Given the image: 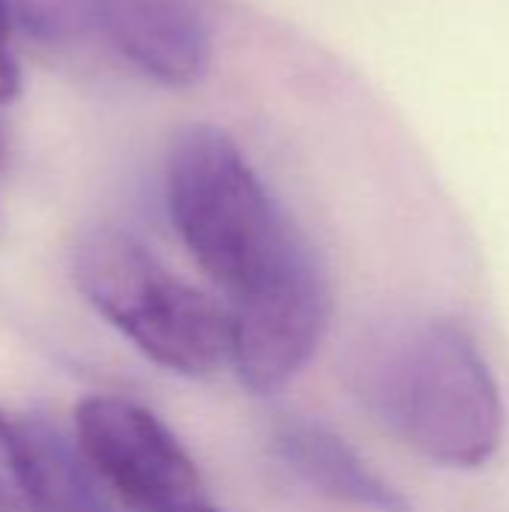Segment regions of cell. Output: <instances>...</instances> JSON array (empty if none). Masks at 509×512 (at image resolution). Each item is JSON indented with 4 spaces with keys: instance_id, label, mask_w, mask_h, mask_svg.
Masks as SVG:
<instances>
[{
    "instance_id": "ba28073f",
    "label": "cell",
    "mask_w": 509,
    "mask_h": 512,
    "mask_svg": "<svg viewBox=\"0 0 509 512\" xmlns=\"http://www.w3.org/2000/svg\"><path fill=\"white\" fill-rule=\"evenodd\" d=\"M0 512H45L36 438L0 411Z\"/></svg>"
},
{
    "instance_id": "3957f363",
    "label": "cell",
    "mask_w": 509,
    "mask_h": 512,
    "mask_svg": "<svg viewBox=\"0 0 509 512\" xmlns=\"http://www.w3.org/2000/svg\"><path fill=\"white\" fill-rule=\"evenodd\" d=\"M84 300L156 366L204 378L231 363L225 306L165 270L147 246L120 228H93L72 255Z\"/></svg>"
},
{
    "instance_id": "5b68a950",
    "label": "cell",
    "mask_w": 509,
    "mask_h": 512,
    "mask_svg": "<svg viewBox=\"0 0 509 512\" xmlns=\"http://www.w3.org/2000/svg\"><path fill=\"white\" fill-rule=\"evenodd\" d=\"M231 366L252 393L285 387L315 354L330 321V285L315 267L261 297L228 306Z\"/></svg>"
},
{
    "instance_id": "8992f818",
    "label": "cell",
    "mask_w": 509,
    "mask_h": 512,
    "mask_svg": "<svg viewBox=\"0 0 509 512\" xmlns=\"http://www.w3.org/2000/svg\"><path fill=\"white\" fill-rule=\"evenodd\" d=\"M111 48L165 87H195L213 63V24L204 0H84Z\"/></svg>"
},
{
    "instance_id": "7a4b0ae2",
    "label": "cell",
    "mask_w": 509,
    "mask_h": 512,
    "mask_svg": "<svg viewBox=\"0 0 509 512\" xmlns=\"http://www.w3.org/2000/svg\"><path fill=\"white\" fill-rule=\"evenodd\" d=\"M360 396L405 447L444 468L486 465L504 438L501 387L468 327L411 321L366 354Z\"/></svg>"
},
{
    "instance_id": "9c48e42d",
    "label": "cell",
    "mask_w": 509,
    "mask_h": 512,
    "mask_svg": "<svg viewBox=\"0 0 509 512\" xmlns=\"http://www.w3.org/2000/svg\"><path fill=\"white\" fill-rule=\"evenodd\" d=\"M9 33H12V15H9V3L0 0V105L12 102L21 90V75H18V63L9 54Z\"/></svg>"
},
{
    "instance_id": "6da1fadb",
    "label": "cell",
    "mask_w": 509,
    "mask_h": 512,
    "mask_svg": "<svg viewBox=\"0 0 509 512\" xmlns=\"http://www.w3.org/2000/svg\"><path fill=\"white\" fill-rule=\"evenodd\" d=\"M171 222L228 306L321 267L303 231L216 123L183 126L165 162Z\"/></svg>"
},
{
    "instance_id": "52a82bcc",
    "label": "cell",
    "mask_w": 509,
    "mask_h": 512,
    "mask_svg": "<svg viewBox=\"0 0 509 512\" xmlns=\"http://www.w3.org/2000/svg\"><path fill=\"white\" fill-rule=\"evenodd\" d=\"M279 462L318 495L363 512H411L402 492L375 474L354 447L309 420H285L273 432Z\"/></svg>"
},
{
    "instance_id": "277c9868",
    "label": "cell",
    "mask_w": 509,
    "mask_h": 512,
    "mask_svg": "<svg viewBox=\"0 0 509 512\" xmlns=\"http://www.w3.org/2000/svg\"><path fill=\"white\" fill-rule=\"evenodd\" d=\"M75 447L126 507L174 512L201 498V474L174 432L123 396H84L75 408Z\"/></svg>"
},
{
    "instance_id": "30bf717a",
    "label": "cell",
    "mask_w": 509,
    "mask_h": 512,
    "mask_svg": "<svg viewBox=\"0 0 509 512\" xmlns=\"http://www.w3.org/2000/svg\"><path fill=\"white\" fill-rule=\"evenodd\" d=\"M174 512H219V510H213L210 504H204V501L198 498V501H192V504H183V507H177Z\"/></svg>"
}]
</instances>
